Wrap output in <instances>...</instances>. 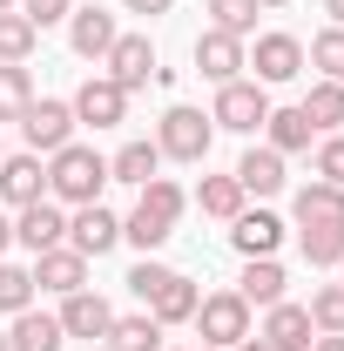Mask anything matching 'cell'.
<instances>
[{
	"instance_id": "obj_1",
	"label": "cell",
	"mask_w": 344,
	"mask_h": 351,
	"mask_svg": "<svg viewBox=\"0 0 344 351\" xmlns=\"http://www.w3.org/2000/svg\"><path fill=\"white\" fill-rule=\"evenodd\" d=\"M101 189H108V156H101V149L68 142V149L47 156V196H54V203L82 210V203H101Z\"/></svg>"
},
{
	"instance_id": "obj_2",
	"label": "cell",
	"mask_w": 344,
	"mask_h": 351,
	"mask_svg": "<svg viewBox=\"0 0 344 351\" xmlns=\"http://www.w3.org/2000/svg\"><path fill=\"white\" fill-rule=\"evenodd\" d=\"M210 142H216V122L203 108H182V101H175L169 115H162V129H156V149H162L169 162H203Z\"/></svg>"
},
{
	"instance_id": "obj_3",
	"label": "cell",
	"mask_w": 344,
	"mask_h": 351,
	"mask_svg": "<svg viewBox=\"0 0 344 351\" xmlns=\"http://www.w3.org/2000/svg\"><path fill=\"white\" fill-rule=\"evenodd\" d=\"M189 324L203 331V345L230 351V345H243V338H250V304H243L236 291H210V298L196 304V317H189Z\"/></svg>"
},
{
	"instance_id": "obj_4",
	"label": "cell",
	"mask_w": 344,
	"mask_h": 351,
	"mask_svg": "<svg viewBox=\"0 0 344 351\" xmlns=\"http://www.w3.org/2000/svg\"><path fill=\"white\" fill-rule=\"evenodd\" d=\"M210 122L230 129V135H257L263 122H270V95H263V82H223V88H216Z\"/></svg>"
},
{
	"instance_id": "obj_5",
	"label": "cell",
	"mask_w": 344,
	"mask_h": 351,
	"mask_svg": "<svg viewBox=\"0 0 344 351\" xmlns=\"http://www.w3.org/2000/svg\"><path fill=\"white\" fill-rule=\"evenodd\" d=\"M21 135H27V149H34V156H54V149H68V142H75V108H68V101H54V95H41V101H27V108H21Z\"/></svg>"
},
{
	"instance_id": "obj_6",
	"label": "cell",
	"mask_w": 344,
	"mask_h": 351,
	"mask_svg": "<svg viewBox=\"0 0 344 351\" xmlns=\"http://www.w3.org/2000/svg\"><path fill=\"white\" fill-rule=\"evenodd\" d=\"M304 75V41L297 34H257V47H250V82L277 88V82H297Z\"/></svg>"
},
{
	"instance_id": "obj_7",
	"label": "cell",
	"mask_w": 344,
	"mask_h": 351,
	"mask_svg": "<svg viewBox=\"0 0 344 351\" xmlns=\"http://www.w3.org/2000/svg\"><path fill=\"white\" fill-rule=\"evenodd\" d=\"M68 108H75V122H88V129H115V122L129 115V88H115L108 75H88Z\"/></svg>"
},
{
	"instance_id": "obj_8",
	"label": "cell",
	"mask_w": 344,
	"mask_h": 351,
	"mask_svg": "<svg viewBox=\"0 0 344 351\" xmlns=\"http://www.w3.org/2000/svg\"><path fill=\"white\" fill-rule=\"evenodd\" d=\"M115 243H122V217H115V210L82 203V210L68 217V250H82V257H108Z\"/></svg>"
},
{
	"instance_id": "obj_9",
	"label": "cell",
	"mask_w": 344,
	"mask_h": 351,
	"mask_svg": "<svg viewBox=\"0 0 344 351\" xmlns=\"http://www.w3.org/2000/svg\"><path fill=\"white\" fill-rule=\"evenodd\" d=\"M27 270H34V291H54V298H75V291H88V257H82V250H68V243L41 250Z\"/></svg>"
},
{
	"instance_id": "obj_10",
	"label": "cell",
	"mask_w": 344,
	"mask_h": 351,
	"mask_svg": "<svg viewBox=\"0 0 344 351\" xmlns=\"http://www.w3.org/2000/svg\"><path fill=\"white\" fill-rule=\"evenodd\" d=\"M115 41H122V27H115L108 7H75V14H68V47H75L82 61H108Z\"/></svg>"
},
{
	"instance_id": "obj_11",
	"label": "cell",
	"mask_w": 344,
	"mask_h": 351,
	"mask_svg": "<svg viewBox=\"0 0 344 351\" xmlns=\"http://www.w3.org/2000/svg\"><path fill=\"white\" fill-rule=\"evenodd\" d=\"M196 68H203V82H243V68H250V47L236 41V34H196Z\"/></svg>"
},
{
	"instance_id": "obj_12",
	"label": "cell",
	"mask_w": 344,
	"mask_h": 351,
	"mask_svg": "<svg viewBox=\"0 0 344 351\" xmlns=\"http://www.w3.org/2000/svg\"><path fill=\"white\" fill-rule=\"evenodd\" d=\"M14 243H27L34 257H41V250H54V243H68V210H61L54 196L27 203V210L14 217Z\"/></svg>"
},
{
	"instance_id": "obj_13",
	"label": "cell",
	"mask_w": 344,
	"mask_h": 351,
	"mask_svg": "<svg viewBox=\"0 0 344 351\" xmlns=\"http://www.w3.org/2000/svg\"><path fill=\"white\" fill-rule=\"evenodd\" d=\"M101 68H108V82L115 88H149L156 82V47H149V34H122V41L108 47V61H101Z\"/></svg>"
},
{
	"instance_id": "obj_14",
	"label": "cell",
	"mask_w": 344,
	"mask_h": 351,
	"mask_svg": "<svg viewBox=\"0 0 344 351\" xmlns=\"http://www.w3.org/2000/svg\"><path fill=\"white\" fill-rule=\"evenodd\" d=\"M257 338L270 351H310V345H317V324H310V311H304V304L284 298V304L263 311V331H257Z\"/></svg>"
},
{
	"instance_id": "obj_15",
	"label": "cell",
	"mask_w": 344,
	"mask_h": 351,
	"mask_svg": "<svg viewBox=\"0 0 344 351\" xmlns=\"http://www.w3.org/2000/svg\"><path fill=\"white\" fill-rule=\"evenodd\" d=\"M277 243H284V223L270 217V210H243V217L230 223V250L250 263V257H277Z\"/></svg>"
},
{
	"instance_id": "obj_16",
	"label": "cell",
	"mask_w": 344,
	"mask_h": 351,
	"mask_svg": "<svg viewBox=\"0 0 344 351\" xmlns=\"http://www.w3.org/2000/svg\"><path fill=\"white\" fill-rule=\"evenodd\" d=\"M61 331L68 338H108V324H115V311H108V298L101 291H75V298H61Z\"/></svg>"
},
{
	"instance_id": "obj_17",
	"label": "cell",
	"mask_w": 344,
	"mask_h": 351,
	"mask_svg": "<svg viewBox=\"0 0 344 351\" xmlns=\"http://www.w3.org/2000/svg\"><path fill=\"white\" fill-rule=\"evenodd\" d=\"M0 196H7L14 210H27V203H41V196H47V169H41L34 149H21L14 162H0Z\"/></svg>"
},
{
	"instance_id": "obj_18",
	"label": "cell",
	"mask_w": 344,
	"mask_h": 351,
	"mask_svg": "<svg viewBox=\"0 0 344 351\" xmlns=\"http://www.w3.org/2000/svg\"><path fill=\"white\" fill-rule=\"evenodd\" d=\"M196 304H203V291H196L182 270H169V277L156 284V298H149V317H156V324H189Z\"/></svg>"
},
{
	"instance_id": "obj_19",
	"label": "cell",
	"mask_w": 344,
	"mask_h": 351,
	"mask_svg": "<svg viewBox=\"0 0 344 351\" xmlns=\"http://www.w3.org/2000/svg\"><path fill=\"white\" fill-rule=\"evenodd\" d=\"M236 298H243V304L250 311H270V304H284V263L277 257H250L243 263V277H236Z\"/></svg>"
},
{
	"instance_id": "obj_20",
	"label": "cell",
	"mask_w": 344,
	"mask_h": 351,
	"mask_svg": "<svg viewBox=\"0 0 344 351\" xmlns=\"http://www.w3.org/2000/svg\"><path fill=\"white\" fill-rule=\"evenodd\" d=\"M236 182H243V196H277L284 189V156L263 142V149H243V162H236Z\"/></svg>"
},
{
	"instance_id": "obj_21",
	"label": "cell",
	"mask_w": 344,
	"mask_h": 351,
	"mask_svg": "<svg viewBox=\"0 0 344 351\" xmlns=\"http://www.w3.org/2000/svg\"><path fill=\"white\" fill-rule=\"evenodd\" d=\"M7 345H14V351H61V345H68V331H61V317H47V311L27 304L21 317H14Z\"/></svg>"
},
{
	"instance_id": "obj_22",
	"label": "cell",
	"mask_w": 344,
	"mask_h": 351,
	"mask_svg": "<svg viewBox=\"0 0 344 351\" xmlns=\"http://www.w3.org/2000/svg\"><path fill=\"white\" fill-rule=\"evenodd\" d=\"M291 210H297V230L304 223H344V182H304Z\"/></svg>"
},
{
	"instance_id": "obj_23",
	"label": "cell",
	"mask_w": 344,
	"mask_h": 351,
	"mask_svg": "<svg viewBox=\"0 0 344 351\" xmlns=\"http://www.w3.org/2000/svg\"><path fill=\"white\" fill-rule=\"evenodd\" d=\"M243 203H250V196H243L236 176H203V189H196V210L216 217V223H236V217H243Z\"/></svg>"
},
{
	"instance_id": "obj_24",
	"label": "cell",
	"mask_w": 344,
	"mask_h": 351,
	"mask_svg": "<svg viewBox=\"0 0 344 351\" xmlns=\"http://www.w3.org/2000/svg\"><path fill=\"white\" fill-rule=\"evenodd\" d=\"M156 169H162V149L156 142H129V149H115L108 156V182H156Z\"/></svg>"
},
{
	"instance_id": "obj_25",
	"label": "cell",
	"mask_w": 344,
	"mask_h": 351,
	"mask_svg": "<svg viewBox=\"0 0 344 351\" xmlns=\"http://www.w3.org/2000/svg\"><path fill=\"white\" fill-rule=\"evenodd\" d=\"M263 135H270V149H277V156H304L317 129H310V115H304V108H270Z\"/></svg>"
},
{
	"instance_id": "obj_26",
	"label": "cell",
	"mask_w": 344,
	"mask_h": 351,
	"mask_svg": "<svg viewBox=\"0 0 344 351\" xmlns=\"http://www.w3.org/2000/svg\"><path fill=\"white\" fill-rule=\"evenodd\" d=\"M297 108L310 115V129H317V135H338L344 129V82H310V95H304Z\"/></svg>"
},
{
	"instance_id": "obj_27",
	"label": "cell",
	"mask_w": 344,
	"mask_h": 351,
	"mask_svg": "<svg viewBox=\"0 0 344 351\" xmlns=\"http://www.w3.org/2000/svg\"><path fill=\"white\" fill-rule=\"evenodd\" d=\"M101 345L108 351H162V324H156L149 311H135V317H115V324H108Z\"/></svg>"
},
{
	"instance_id": "obj_28",
	"label": "cell",
	"mask_w": 344,
	"mask_h": 351,
	"mask_svg": "<svg viewBox=\"0 0 344 351\" xmlns=\"http://www.w3.org/2000/svg\"><path fill=\"white\" fill-rule=\"evenodd\" d=\"M297 243H304V263L331 270V263H344V223H304Z\"/></svg>"
},
{
	"instance_id": "obj_29",
	"label": "cell",
	"mask_w": 344,
	"mask_h": 351,
	"mask_svg": "<svg viewBox=\"0 0 344 351\" xmlns=\"http://www.w3.org/2000/svg\"><path fill=\"white\" fill-rule=\"evenodd\" d=\"M135 210H149L156 223H169L175 230V217L189 210V196H182V182H169V176H156V182H142V203Z\"/></svg>"
},
{
	"instance_id": "obj_30",
	"label": "cell",
	"mask_w": 344,
	"mask_h": 351,
	"mask_svg": "<svg viewBox=\"0 0 344 351\" xmlns=\"http://www.w3.org/2000/svg\"><path fill=\"white\" fill-rule=\"evenodd\" d=\"M257 0H210V27L216 34H236V41H250L257 34Z\"/></svg>"
},
{
	"instance_id": "obj_31",
	"label": "cell",
	"mask_w": 344,
	"mask_h": 351,
	"mask_svg": "<svg viewBox=\"0 0 344 351\" xmlns=\"http://www.w3.org/2000/svg\"><path fill=\"white\" fill-rule=\"evenodd\" d=\"M34 41H41V27H34L21 7H14V14H0V61H27Z\"/></svg>"
},
{
	"instance_id": "obj_32",
	"label": "cell",
	"mask_w": 344,
	"mask_h": 351,
	"mask_svg": "<svg viewBox=\"0 0 344 351\" xmlns=\"http://www.w3.org/2000/svg\"><path fill=\"white\" fill-rule=\"evenodd\" d=\"M34 101V82L21 61H0V122H21V108Z\"/></svg>"
},
{
	"instance_id": "obj_33",
	"label": "cell",
	"mask_w": 344,
	"mask_h": 351,
	"mask_svg": "<svg viewBox=\"0 0 344 351\" xmlns=\"http://www.w3.org/2000/svg\"><path fill=\"white\" fill-rule=\"evenodd\" d=\"M27 304H34V270H21V263H0V311H7V317H21Z\"/></svg>"
},
{
	"instance_id": "obj_34",
	"label": "cell",
	"mask_w": 344,
	"mask_h": 351,
	"mask_svg": "<svg viewBox=\"0 0 344 351\" xmlns=\"http://www.w3.org/2000/svg\"><path fill=\"white\" fill-rule=\"evenodd\" d=\"M310 324L317 331H344V284H324V291H310Z\"/></svg>"
},
{
	"instance_id": "obj_35",
	"label": "cell",
	"mask_w": 344,
	"mask_h": 351,
	"mask_svg": "<svg viewBox=\"0 0 344 351\" xmlns=\"http://www.w3.org/2000/svg\"><path fill=\"white\" fill-rule=\"evenodd\" d=\"M310 68H324V82H344V27H324L310 41Z\"/></svg>"
},
{
	"instance_id": "obj_36",
	"label": "cell",
	"mask_w": 344,
	"mask_h": 351,
	"mask_svg": "<svg viewBox=\"0 0 344 351\" xmlns=\"http://www.w3.org/2000/svg\"><path fill=\"white\" fill-rule=\"evenodd\" d=\"M122 237H129L135 250H142V257H149V250H162V243H169L175 230H169V223H156V217H149V210H135V217L122 223Z\"/></svg>"
},
{
	"instance_id": "obj_37",
	"label": "cell",
	"mask_w": 344,
	"mask_h": 351,
	"mask_svg": "<svg viewBox=\"0 0 344 351\" xmlns=\"http://www.w3.org/2000/svg\"><path fill=\"white\" fill-rule=\"evenodd\" d=\"M317 182H344V135L317 142Z\"/></svg>"
},
{
	"instance_id": "obj_38",
	"label": "cell",
	"mask_w": 344,
	"mask_h": 351,
	"mask_svg": "<svg viewBox=\"0 0 344 351\" xmlns=\"http://www.w3.org/2000/svg\"><path fill=\"white\" fill-rule=\"evenodd\" d=\"M162 277H169V263H149V257H142V263H135V270H129V291H135V298H142V304H149Z\"/></svg>"
},
{
	"instance_id": "obj_39",
	"label": "cell",
	"mask_w": 344,
	"mask_h": 351,
	"mask_svg": "<svg viewBox=\"0 0 344 351\" xmlns=\"http://www.w3.org/2000/svg\"><path fill=\"white\" fill-rule=\"evenodd\" d=\"M21 14H27L34 27H54V21H68V14H75V0H21Z\"/></svg>"
},
{
	"instance_id": "obj_40",
	"label": "cell",
	"mask_w": 344,
	"mask_h": 351,
	"mask_svg": "<svg viewBox=\"0 0 344 351\" xmlns=\"http://www.w3.org/2000/svg\"><path fill=\"white\" fill-rule=\"evenodd\" d=\"M122 7H129V14H169L175 0H122Z\"/></svg>"
},
{
	"instance_id": "obj_41",
	"label": "cell",
	"mask_w": 344,
	"mask_h": 351,
	"mask_svg": "<svg viewBox=\"0 0 344 351\" xmlns=\"http://www.w3.org/2000/svg\"><path fill=\"white\" fill-rule=\"evenodd\" d=\"M310 351H344V331H317V345Z\"/></svg>"
},
{
	"instance_id": "obj_42",
	"label": "cell",
	"mask_w": 344,
	"mask_h": 351,
	"mask_svg": "<svg viewBox=\"0 0 344 351\" xmlns=\"http://www.w3.org/2000/svg\"><path fill=\"white\" fill-rule=\"evenodd\" d=\"M7 243H14V223L0 217V257H7Z\"/></svg>"
},
{
	"instance_id": "obj_43",
	"label": "cell",
	"mask_w": 344,
	"mask_h": 351,
	"mask_svg": "<svg viewBox=\"0 0 344 351\" xmlns=\"http://www.w3.org/2000/svg\"><path fill=\"white\" fill-rule=\"evenodd\" d=\"M324 7H331V27H344V0H324Z\"/></svg>"
},
{
	"instance_id": "obj_44",
	"label": "cell",
	"mask_w": 344,
	"mask_h": 351,
	"mask_svg": "<svg viewBox=\"0 0 344 351\" xmlns=\"http://www.w3.org/2000/svg\"><path fill=\"white\" fill-rule=\"evenodd\" d=\"M230 351H270V345H263V338H243V345H230Z\"/></svg>"
},
{
	"instance_id": "obj_45",
	"label": "cell",
	"mask_w": 344,
	"mask_h": 351,
	"mask_svg": "<svg viewBox=\"0 0 344 351\" xmlns=\"http://www.w3.org/2000/svg\"><path fill=\"white\" fill-rule=\"evenodd\" d=\"M14 7H21V0H0V14H14Z\"/></svg>"
},
{
	"instance_id": "obj_46",
	"label": "cell",
	"mask_w": 344,
	"mask_h": 351,
	"mask_svg": "<svg viewBox=\"0 0 344 351\" xmlns=\"http://www.w3.org/2000/svg\"><path fill=\"white\" fill-rule=\"evenodd\" d=\"M257 7H291V0H257Z\"/></svg>"
},
{
	"instance_id": "obj_47",
	"label": "cell",
	"mask_w": 344,
	"mask_h": 351,
	"mask_svg": "<svg viewBox=\"0 0 344 351\" xmlns=\"http://www.w3.org/2000/svg\"><path fill=\"white\" fill-rule=\"evenodd\" d=\"M0 351H14V345H7V331H0Z\"/></svg>"
},
{
	"instance_id": "obj_48",
	"label": "cell",
	"mask_w": 344,
	"mask_h": 351,
	"mask_svg": "<svg viewBox=\"0 0 344 351\" xmlns=\"http://www.w3.org/2000/svg\"><path fill=\"white\" fill-rule=\"evenodd\" d=\"M196 351H216V345H196Z\"/></svg>"
},
{
	"instance_id": "obj_49",
	"label": "cell",
	"mask_w": 344,
	"mask_h": 351,
	"mask_svg": "<svg viewBox=\"0 0 344 351\" xmlns=\"http://www.w3.org/2000/svg\"><path fill=\"white\" fill-rule=\"evenodd\" d=\"M162 351H169V345H162Z\"/></svg>"
}]
</instances>
